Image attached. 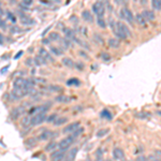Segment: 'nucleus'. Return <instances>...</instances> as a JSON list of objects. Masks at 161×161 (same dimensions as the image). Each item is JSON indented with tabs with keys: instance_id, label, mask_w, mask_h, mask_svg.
<instances>
[{
	"instance_id": "1",
	"label": "nucleus",
	"mask_w": 161,
	"mask_h": 161,
	"mask_svg": "<svg viewBox=\"0 0 161 161\" xmlns=\"http://www.w3.org/2000/svg\"><path fill=\"white\" fill-rule=\"evenodd\" d=\"M92 11L95 12V14L98 17H103L105 12V3L102 2V1H97L92 6Z\"/></svg>"
},
{
	"instance_id": "2",
	"label": "nucleus",
	"mask_w": 161,
	"mask_h": 161,
	"mask_svg": "<svg viewBox=\"0 0 161 161\" xmlns=\"http://www.w3.org/2000/svg\"><path fill=\"white\" fill-rule=\"evenodd\" d=\"M74 141H75V137L73 135H69V137H66L65 139H62L58 144L60 151H66L67 148H69L74 143Z\"/></svg>"
},
{
	"instance_id": "3",
	"label": "nucleus",
	"mask_w": 161,
	"mask_h": 161,
	"mask_svg": "<svg viewBox=\"0 0 161 161\" xmlns=\"http://www.w3.org/2000/svg\"><path fill=\"white\" fill-rule=\"evenodd\" d=\"M119 15H120V17L127 21L128 23L130 24H133V21H134V18H133V14L132 12L129 10V9H127V8H123L121 11L119 12Z\"/></svg>"
},
{
	"instance_id": "4",
	"label": "nucleus",
	"mask_w": 161,
	"mask_h": 161,
	"mask_svg": "<svg viewBox=\"0 0 161 161\" xmlns=\"http://www.w3.org/2000/svg\"><path fill=\"white\" fill-rule=\"evenodd\" d=\"M45 120H46V113H39V114L35 115L31 118V125L32 126H39V125H41Z\"/></svg>"
},
{
	"instance_id": "5",
	"label": "nucleus",
	"mask_w": 161,
	"mask_h": 161,
	"mask_svg": "<svg viewBox=\"0 0 161 161\" xmlns=\"http://www.w3.org/2000/svg\"><path fill=\"white\" fill-rule=\"evenodd\" d=\"M57 134L55 132H53L51 130H47V129H44L42 132L40 133L39 135V140L41 141H47V140H51L53 137H55Z\"/></svg>"
},
{
	"instance_id": "6",
	"label": "nucleus",
	"mask_w": 161,
	"mask_h": 161,
	"mask_svg": "<svg viewBox=\"0 0 161 161\" xmlns=\"http://www.w3.org/2000/svg\"><path fill=\"white\" fill-rule=\"evenodd\" d=\"M26 95H28V94L26 92V90L21 89V88H13V90L11 91V96L14 99H17V100L23 99Z\"/></svg>"
},
{
	"instance_id": "7",
	"label": "nucleus",
	"mask_w": 161,
	"mask_h": 161,
	"mask_svg": "<svg viewBox=\"0 0 161 161\" xmlns=\"http://www.w3.org/2000/svg\"><path fill=\"white\" fill-rule=\"evenodd\" d=\"M117 26H118V29H119V31H120V33H121L126 39L131 35V32H130L129 28L127 27L126 24H124L121 22H117Z\"/></svg>"
},
{
	"instance_id": "8",
	"label": "nucleus",
	"mask_w": 161,
	"mask_h": 161,
	"mask_svg": "<svg viewBox=\"0 0 161 161\" xmlns=\"http://www.w3.org/2000/svg\"><path fill=\"white\" fill-rule=\"evenodd\" d=\"M80 128V123L75 121V123H71L63 129V133H73Z\"/></svg>"
},
{
	"instance_id": "9",
	"label": "nucleus",
	"mask_w": 161,
	"mask_h": 161,
	"mask_svg": "<svg viewBox=\"0 0 161 161\" xmlns=\"http://www.w3.org/2000/svg\"><path fill=\"white\" fill-rule=\"evenodd\" d=\"M113 158L115 159V160H123L124 158H125V153L121 148H119V147H115L114 149H113Z\"/></svg>"
},
{
	"instance_id": "10",
	"label": "nucleus",
	"mask_w": 161,
	"mask_h": 161,
	"mask_svg": "<svg viewBox=\"0 0 161 161\" xmlns=\"http://www.w3.org/2000/svg\"><path fill=\"white\" fill-rule=\"evenodd\" d=\"M65 158V154H63V151H55L54 153L51 154V159L52 161H61Z\"/></svg>"
},
{
	"instance_id": "11",
	"label": "nucleus",
	"mask_w": 161,
	"mask_h": 161,
	"mask_svg": "<svg viewBox=\"0 0 161 161\" xmlns=\"http://www.w3.org/2000/svg\"><path fill=\"white\" fill-rule=\"evenodd\" d=\"M141 15L144 17V19L145 21H154L155 19V13L153 12V11L151 10H144L142 13H141Z\"/></svg>"
},
{
	"instance_id": "12",
	"label": "nucleus",
	"mask_w": 161,
	"mask_h": 161,
	"mask_svg": "<svg viewBox=\"0 0 161 161\" xmlns=\"http://www.w3.org/2000/svg\"><path fill=\"white\" fill-rule=\"evenodd\" d=\"M24 113H25V109L23 108V106H19V108L14 109L13 111H12V113H11V117H12L13 119H17L18 117L23 115Z\"/></svg>"
},
{
	"instance_id": "13",
	"label": "nucleus",
	"mask_w": 161,
	"mask_h": 161,
	"mask_svg": "<svg viewBox=\"0 0 161 161\" xmlns=\"http://www.w3.org/2000/svg\"><path fill=\"white\" fill-rule=\"evenodd\" d=\"M77 151H78V148H77V147H74V148L70 149V151H69V154L67 155L66 161H74V159L76 157Z\"/></svg>"
},
{
	"instance_id": "14",
	"label": "nucleus",
	"mask_w": 161,
	"mask_h": 161,
	"mask_svg": "<svg viewBox=\"0 0 161 161\" xmlns=\"http://www.w3.org/2000/svg\"><path fill=\"white\" fill-rule=\"evenodd\" d=\"M82 17H83V19H84V21L89 22V23H91V22L94 21L92 15H91V13L88 10H84L83 12H82Z\"/></svg>"
},
{
	"instance_id": "15",
	"label": "nucleus",
	"mask_w": 161,
	"mask_h": 161,
	"mask_svg": "<svg viewBox=\"0 0 161 161\" xmlns=\"http://www.w3.org/2000/svg\"><path fill=\"white\" fill-rule=\"evenodd\" d=\"M39 56H41L42 58H44L45 60H51V61H54V59H53L52 57H51V55H49V53H47L44 49H40V51H39Z\"/></svg>"
},
{
	"instance_id": "16",
	"label": "nucleus",
	"mask_w": 161,
	"mask_h": 161,
	"mask_svg": "<svg viewBox=\"0 0 161 161\" xmlns=\"http://www.w3.org/2000/svg\"><path fill=\"white\" fill-rule=\"evenodd\" d=\"M63 32H65V35H66V39L68 40H75V35H74L73 30H71L69 28H65L63 29Z\"/></svg>"
},
{
	"instance_id": "17",
	"label": "nucleus",
	"mask_w": 161,
	"mask_h": 161,
	"mask_svg": "<svg viewBox=\"0 0 161 161\" xmlns=\"http://www.w3.org/2000/svg\"><path fill=\"white\" fill-rule=\"evenodd\" d=\"M35 145H37V139H35V137H28L25 141V146L28 147V148H32Z\"/></svg>"
},
{
	"instance_id": "18",
	"label": "nucleus",
	"mask_w": 161,
	"mask_h": 161,
	"mask_svg": "<svg viewBox=\"0 0 161 161\" xmlns=\"http://www.w3.org/2000/svg\"><path fill=\"white\" fill-rule=\"evenodd\" d=\"M56 101L60 102V103H68V102L71 101V98L66 95H60V96H57L56 97Z\"/></svg>"
},
{
	"instance_id": "19",
	"label": "nucleus",
	"mask_w": 161,
	"mask_h": 161,
	"mask_svg": "<svg viewBox=\"0 0 161 161\" xmlns=\"http://www.w3.org/2000/svg\"><path fill=\"white\" fill-rule=\"evenodd\" d=\"M108 43H109L110 47H112V49H117V47H119V44H120L118 40H117V39H114V38L109 39Z\"/></svg>"
},
{
	"instance_id": "20",
	"label": "nucleus",
	"mask_w": 161,
	"mask_h": 161,
	"mask_svg": "<svg viewBox=\"0 0 161 161\" xmlns=\"http://www.w3.org/2000/svg\"><path fill=\"white\" fill-rule=\"evenodd\" d=\"M67 121H68V118H67V117H60V118L56 119V120L54 121V125H55V126H60V125L66 124Z\"/></svg>"
},
{
	"instance_id": "21",
	"label": "nucleus",
	"mask_w": 161,
	"mask_h": 161,
	"mask_svg": "<svg viewBox=\"0 0 161 161\" xmlns=\"http://www.w3.org/2000/svg\"><path fill=\"white\" fill-rule=\"evenodd\" d=\"M35 65H38V66H40V65H45L46 63V60L44 59V58H42L41 56H37L35 58Z\"/></svg>"
},
{
	"instance_id": "22",
	"label": "nucleus",
	"mask_w": 161,
	"mask_h": 161,
	"mask_svg": "<svg viewBox=\"0 0 161 161\" xmlns=\"http://www.w3.org/2000/svg\"><path fill=\"white\" fill-rule=\"evenodd\" d=\"M62 63L68 68H73V61L70 59V58H63L62 59Z\"/></svg>"
},
{
	"instance_id": "23",
	"label": "nucleus",
	"mask_w": 161,
	"mask_h": 161,
	"mask_svg": "<svg viewBox=\"0 0 161 161\" xmlns=\"http://www.w3.org/2000/svg\"><path fill=\"white\" fill-rule=\"evenodd\" d=\"M151 7L154 8L155 10H160L161 9V0H154V1H151Z\"/></svg>"
},
{
	"instance_id": "24",
	"label": "nucleus",
	"mask_w": 161,
	"mask_h": 161,
	"mask_svg": "<svg viewBox=\"0 0 161 161\" xmlns=\"http://www.w3.org/2000/svg\"><path fill=\"white\" fill-rule=\"evenodd\" d=\"M51 52H52L53 54H55L56 56H59V55L62 54V51H61L59 47H56V46H51Z\"/></svg>"
},
{
	"instance_id": "25",
	"label": "nucleus",
	"mask_w": 161,
	"mask_h": 161,
	"mask_svg": "<svg viewBox=\"0 0 161 161\" xmlns=\"http://www.w3.org/2000/svg\"><path fill=\"white\" fill-rule=\"evenodd\" d=\"M56 146H57V143L53 141V142H51L49 144H47V146L45 147V151H53V149H55Z\"/></svg>"
},
{
	"instance_id": "26",
	"label": "nucleus",
	"mask_w": 161,
	"mask_h": 161,
	"mask_svg": "<svg viewBox=\"0 0 161 161\" xmlns=\"http://www.w3.org/2000/svg\"><path fill=\"white\" fill-rule=\"evenodd\" d=\"M101 117L108 118V119H112V114L109 112V110H103L101 112Z\"/></svg>"
},
{
	"instance_id": "27",
	"label": "nucleus",
	"mask_w": 161,
	"mask_h": 161,
	"mask_svg": "<svg viewBox=\"0 0 161 161\" xmlns=\"http://www.w3.org/2000/svg\"><path fill=\"white\" fill-rule=\"evenodd\" d=\"M46 88H47L49 91H55V92L62 90V88L60 87V86H57V85H51V86H49V87H46Z\"/></svg>"
},
{
	"instance_id": "28",
	"label": "nucleus",
	"mask_w": 161,
	"mask_h": 161,
	"mask_svg": "<svg viewBox=\"0 0 161 161\" xmlns=\"http://www.w3.org/2000/svg\"><path fill=\"white\" fill-rule=\"evenodd\" d=\"M97 23H98V25H99V27H100V28L104 29L105 27H106V24H105V21H104V18H103V17H98V18H97Z\"/></svg>"
},
{
	"instance_id": "29",
	"label": "nucleus",
	"mask_w": 161,
	"mask_h": 161,
	"mask_svg": "<svg viewBox=\"0 0 161 161\" xmlns=\"http://www.w3.org/2000/svg\"><path fill=\"white\" fill-rule=\"evenodd\" d=\"M21 124H22V126H23V127H25V126H29V125L31 124V119L29 118V117H24V118L22 119Z\"/></svg>"
},
{
	"instance_id": "30",
	"label": "nucleus",
	"mask_w": 161,
	"mask_h": 161,
	"mask_svg": "<svg viewBox=\"0 0 161 161\" xmlns=\"http://www.w3.org/2000/svg\"><path fill=\"white\" fill-rule=\"evenodd\" d=\"M60 41H61L62 45L65 46L66 49H68V47H71V41H70V40H68V39L63 38V39H60Z\"/></svg>"
},
{
	"instance_id": "31",
	"label": "nucleus",
	"mask_w": 161,
	"mask_h": 161,
	"mask_svg": "<svg viewBox=\"0 0 161 161\" xmlns=\"http://www.w3.org/2000/svg\"><path fill=\"white\" fill-rule=\"evenodd\" d=\"M109 131H110L109 129H102V130H99L98 132H97V137H104V135H106V134L109 133Z\"/></svg>"
},
{
	"instance_id": "32",
	"label": "nucleus",
	"mask_w": 161,
	"mask_h": 161,
	"mask_svg": "<svg viewBox=\"0 0 161 161\" xmlns=\"http://www.w3.org/2000/svg\"><path fill=\"white\" fill-rule=\"evenodd\" d=\"M67 85H69V86H71V85H80V80H77V78H71V80H69L68 82H67Z\"/></svg>"
},
{
	"instance_id": "33",
	"label": "nucleus",
	"mask_w": 161,
	"mask_h": 161,
	"mask_svg": "<svg viewBox=\"0 0 161 161\" xmlns=\"http://www.w3.org/2000/svg\"><path fill=\"white\" fill-rule=\"evenodd\" d=\"M135 18H137V23H139L140 25H145V24H146V21L144 19V17L141 14H137V17H135Z\"/></svg>"
},
{
	"instance_id": "34",
	"label": "nucleus",
	"mask_w": 161,
	"mask_h": 161,
	"mask_svg": "<svg viewBox=\"0 0 161 161\" xmlns=\"http://www.w3.org/2000/svg\"><path fill=\"white\" fill-rule=\"evenodd\" d=\"M59 35H58V33H56V32H53V33H51L49 35V40H52V41H55V40H59Z\"/></svg>"
},
{
	"instance_id": "35",
	"label": "nucleus",
	"mask_w": 161,
	"mask_h": 161,
	"mask_svg": "<svg viewBox=\"0 0 161 161\" xmlns=\"http://www.w3.org/2000/svg\"><path fill=\"white\" fill-rule=\"evenodd\" d=\"M83 132H84V128H78V129H77L75 132H73V134H72V135H73L74 137H78V135H80V134H82Z\"/></svg>"
},
{
	"instance_id": "36",
	"label": "nucleus",
	"mask_w": 161,
	"mask_h": 161,
	"mask_svg": "<svg viewBox=\"0 0 161 161\" xmlns=\"http://www.w3.org/2000/svg\"><path fill=\"white\" fill-rule=\"evenodd\" d=\"M102 156H103V153H102L101 149H100V148L97 149V161H103Z\"/></svg>"
},
{
	"instance_id": "37",
	"label": "nucleus",
	"mask_w": 161,
	"mask_h": 161,
	"mask_svg": "<svg viewBox=\"0 0 161 161\" xmlns=\"http://www.w3.org/2000/svg\"><path fill=\"white\" fill-rule=\"evenodd\" d=\"M56 120V114H53V115L49 116V117H46V123H54Z\"/></svg>"
},
{
	"instance_id": "38",
	"label": "nucleus",
	"mask_w": 161,
	"mask_h": 161,
	"mask_svg": "<svg viewBox=\"0 0 161 161\" xmlns=\"http://www.w3.org/2000/svg\"><path fill=\"white\" fill-rule=\"evenodd\" d=\"M102 58H103L104 61H109L111 57H110V55L108 54V53H103V54H102Z\"/></svg>"
},
{
	"instance_id": "39",
	"label": "nucleus",
	"mask_w": 161,
	"mask_h": 161,
	"mask_svg": "<svg viewBox=\"0 0 161 161\" xmlns=\"http://www.w3.org/2000/svg\"><path fill=\"white\" fill-rule=\"evenodd\" d=\"M31 4H32V0H25V1H23L22 6H31Z\"/></svg>"
},
{
	"instance_id": "40",
	"label": "nucleus",
	"mask_w": 161,
	"mask_h": 161,
	"mask_svg": "<svg viewBox=\"0 0 161 161\" xmlns=\"http://www.w3.org/2000/svg\"><path fill=\"white\" fill-rule=\"evenodd\" d=\"M28 18V17H27ZM27 18H26V19H24V18H23V19H22V23H23V24H32V23H33V22L32 21H29V19H27Z\"/></svg>"
},
{
	"instance_id": "41",
	"label": "nucleus",
	"mask_w": 161,
	"mask_h": 161,
	"mask_svg": "<svg viewBox=\"0 0 161 161\" xmlns=\"http://www.w3.org/2000/svg\"><path fill=\"white\" fill-rule=\"evenodd\" d=\"M51 27H52V26H49V27H47V28L45 29V30H44V31H43V33H42V37H45V35H46V32L49 31V29H51Z\"/></svg>"
},
{
	"instance_id": "42",
	"label": "nucleus",
	"mask_w": 161,
	"mask_h": 161,
	"mask_svg": "<svg viewBox=\"0 0 161 161\" xmlns=\"http://www.w3.org/2000/svg\"><path fill=\"white\" fill-rule=\"evenodd\" d=\"M146 160H147L146 158H145V157H142V156L137 158V161H146Z\"/></svg>"
},
{
	"instance_id": "43",
	"label": "nucleus",
	"mask_w": 161,
	"mask_h": 161,
	"mask_svg": "<svg viewBox=\"0 0 161 161\" xmlns=\"http://www.w3.org/2000/svg\"><path fill=\"white\" fill-rule=\"evenodd\" d=\"M22 55H23V52H19V54H17V55H16V56H15L14 58H15V59H17V58H19V57H21Z\"/></svg>"
},
{
	"instance_id": "44",
	"label": "nucleus",
	"mask_w": 161,
	"mask_h": 161,
	"mask_svg": "<svg viewBox=\"0 0 161 161\" xmlns=\"http://www.w3.org/2000/svg\"><path fill=\"white\" fill-rule=\"evenodd\" d=\"M76 67H78V68H80V70L83 69V65H82V63H78V65H76Z\"/></svg>"
},
{
	"instance_id": "45",
	"label": "nucleus",
	"mask_w": 161,
	"mask_h": 161,
	"mask_svg": "<svg viewBox=\"0 0 161 161\" xmlns=\"http://www.w3.org/2000/svg\"><path fill=\"white\" fill-rule=\"evenodd\" d=\"M156 154H157V155H159V156H158V157H160V158H161V151H156Z\"/></svg>"
},
{
	"instance_id": "46",
	"label": "nucleus",
	"mask_w": 161,
	"mask_h": 161,
	"mask_svg": "<svg viewBox=\"0 0 161 161\" xmlns=\"http://www.w3.org/2000/svg\"><path fill=\"white\" fill-rule=\"evenodd\" d=\"M27 65H28V66H30V65H31V59L27 60Z\"/></svg>"
},
{
	"instance_id": "47",
	"label": "nucleus",
	"mask_w": 161,
	"mask_h": 161,
	"mask_svg": "<svg viewBox=\"0 0 161 161\" xmlns=\"http://www.w3.org/2000/svg\"><path fill=\"white\" fill-rule=\"evenodd\" d=\"M106 161H111V160H106Z\"/></svg>"
},
{
	"instance_id": "48",
	"label": "nucleus",
	"mask_w": 161,
	"mask_h": 161,
	"mask_svg": "<svg viewBox=\"0 0 161 161\" xmlns=\"http://www.w3.org/2000/svg\"><path fill=\"white\" fill-rule=\"evenodd\" d=\"M88 161H90V160H88Z\"/></svg>"
}]
</instances>
